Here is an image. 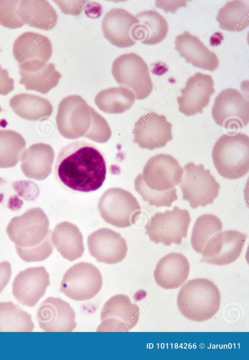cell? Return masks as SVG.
Here are the masks:
<instances>
[{"label":"cell","instance_id":"1","mask_svg":"<svg viewBox=\"0 0 249 360\" xmlns=\"http://www.w3.org/2000/svg\"><path fill=\"white\" fill-rule=\"evenodd\" d=\"M58 179L68 188L89 192L99 189L106 177L107 167L102 152L92 144L78 141L60 151L55 165Z\"/></svg>","mask_w":249,"mask_h":360},{"label":"cell","instance_id":"10","mask_svg":"<svg viewBox=\"0 0 249 360\" xmlns=\"http://www.w3.org/2000/svg\"><path fill=\"white\" fill-rule=\"evenodd\" d=\"M102 285L103 278L98 269L91 263L81 262L65 272L59 290L72 300L86 301L95 296Z\"/></svg>","mask_w":249,"mask_h":360},{"label":"cell","instance_id":"42","mask_svg":"<svg viewBox=\"0 0 249 360\" xmlns=\"http://www.w3.org/2000/svg\"><path fill=\"white\" fill-rule=\"evenodd\" d=\"M7 183V181L0 177V199H2L3 197V193L1 191Z\"/></svg>","mask_w":249,"mask_h":360},{"label":"cell","instance_id":"33","mask_svg":"<svg viewBox=\"0 0 249 360\" xmlns=\"http://www.w3.org/2000/svg\"><path fill=\"white\" fill-rule=\"evenodd\" d=\"M32 317L11 301L0 303V332H32Z\"/></svg>","mask_w":249,"mask_h":360},{"label":"cell","instance_id":"7","mask_svg":"<svg viewBox=\"0 0 249 360\" xmlns=\"http://www.w3.org/2000/svg\"><path fill=\"white\" fill-rule=\"evenodd\" d=\"M112 74L119 85L134 93L137 100L146 98L152 91L153 85L148 65L134 53L118 56L112 64Z\"/></svg>","mask_w":249,"mask_h":360},{"label":"cell","instance_id":"6","mask_svg":"<svg viewBox=\"0 0 249 360\" xmlns=\"http://www.w3.org/2000/svg\"><path fill=\"white\" fill-rule=\"evenodd\" d=\"M178 183L182 192L183 199L193 209L212 204L219 194L220 184L202 164L186 163Z\"/></svg>","mask_w":249,"mask_h":360},{"label":"cell","instance_id":"35","mask_svg":"<svg viewBox=\"0 0 249 360\" xmlns=\"http://www.w3.org/2000/svg\"><path fill=\"white\" fill-rule=\"evenodd\" d=\"M134 187L144 201L157 207H170L178 198L176 187L163 192L154 190L147 187L137 176L134 180Z\"/></svg>","mask_w":249,"mask_h":360},{"label":"cell","instance_id":"9","mask_svg":"<svg viewBox=\"0 0 249 360\" xmlns=\"http://www.w3.org/2000/svg\"><path fill=\"white\" fill-rule=\"evenodd\" d=\"M191 218L187 209L175 206L172 210L157 212L146 225L145 234L156 244L161 243L169 246L173 243L180 245L186 238Z\"/></svg>","mask_w":249,"mask_h":360},{"label":"cell","instance_id":"18","mask_svg":"<svg viewBox=\"0 0 249 360\" xmlns=\"http://www.w3.org/2000/svg\"><path fill=\"white\" fill-rule=\"evenodd\" d=\"M75 313L70 304L60 298L49 297L39 305L36 320L45 332H71L76 327Z\"/></svg>","mask_w":249,"mask_h":360},{"label":"cell","instance_id":"11","mask_svg":"<svg viewBox=\"0 0 249 360\" xmlns=\"http://www.w3.org/2000/svg\"><path fill=\"white\" fill-rule=\"evenodd\" d=\"M212 114L217 125L228 130L242 129L249 122L248 98L235 89H225L216 97Z\"/></svg>","mask_w":249,"mask_h":360},{"label":"cell","instance_id":"29","mask_svg":"<svg viewBox=\"0 0 249 360\" xmlns=\"http://www.w3.org/2000/svg\"><path fill=\"white\" fill-rule=\"evenodd\" d=\"M13 111L20 117L30 121H42L52 115L53 107L47 99L37 95L21 93L9 101Z\"/></svg>","mask_w":249,"mask_h":360},{"label":"cell","instance_id":"27","mask_svg":"<svg viewBox=\"0 0 249 360\" xmlns=\"http://www.w3.org/2000/svg\"><path fill=\"white\" fill-rule=\"evenodd\" d=\"M52 240L61 256L70 261L80 258L84 253L83 234L78 227L70 222L57 224L52 232Z\"/></svg>","mask_w":249,"mask_h":360},{"label":"cell","instance_id":"16","mask_svg":"<svg viewBox=\"0 0 249 360\" xmlns=\"http://www.w3.org/2000/svg\"><path fill=\"white\" fill-rule=\"evenodd\" d=\"M50 284V275L45 267L28 268L15 277L13 295L22 305L33 307L44 296Z\"/></svg>","mask_w":249,"mask_h":360},{"label":"cell","instance_id":"36","mask_svg":"<svg viewBox=\"0 0 249 360\" xmlns=\"http://www.w3.org/2000/svg\"><path fill=\"white\" fill-rule=\"evenodd\" d=\"M19 0H0V24L4 27L16 29L24 24L18 12Z\"/></svg>","mask_w":249,"mask_h":360},{"label":"cell","instance_id":"37","mask_svg":"<svg viewBox=\"0 0 249 360\" xmlns=\"http://www.w3.org/2000/svg\"><path fill=\"white\" fill-rule=\"evenodd\" d=\"M58 4L62 13L65 14H80L88 0H53Z\"/></svg>","mask_w":249,"mask_h":360},{"label":"cell","instance_id":"14","mask_svg":"<svg viewBox=\"0 0 249 360\" xmlns=\"http://www.w3.org/2000/svg\"><path fill=\"white\" fill-rule=\"evenodd\" d=\"M172 128L165 115L149 112L135 123L133 142L142 148L151 150L163 147L173 138Z\"/></svg>","mask_w":249,"mask_h":360},{"label":"cell","instance_id":"13","mask_svg":"<svg viewBox=\"0 0 249 360\" xmlns=\"http://www.w3.org/2000/svg\"><path fill=\"white\" fill-rule=\"evenodd\" d=\"M183 172L178 161L171 155L157 154L145 164L142 173L137 177L149 188L163 192L178 184Z\"/></svg>","mask_w":249,"mask_h":360},{"label":"cell","instance_id":"38","mask_svg":"<svg viewBox=\"0 0 249 360\" xmlns=\"http://www.w3.org/2000/svg\"><path fill=\"white\" fill-rule=\"evenodd\" d=\"M14 80L10 77L8 71L0 65V94L6 95L14 89Z\"/></svg>","mask_w":249,"mask_h":360},{"label":"cell","instance_id":"25","mask_svg":"<svg viewBox=\"0 0 249 360\" xmlns=\"http://www.w3.org/2000/svg\"><path fill=\"white\" fill-rule=\"evenodd\" d=\"M13 55L18 64L28 61L40 60L47 62L52 54V45L45 35L25 32L15 40Z\"/></svg>","mask_w":249,"mask_h":360},{"label":"cell","instance_id":"20","mask_svg":"<svg viewBox=\"0 0 249 360\" xmlns=\"http://www.w3.org/2000/svg\"><path fill=\"white\" fill-rule=\"evenodd\" d=\"M137 22L136 17L124 9H111L104 16L102 22L104 36L118 47L133 46L136 42L133 37L132 31Z\"/></svg>","mask_w":249,"mask_h":360},{"label":"cell","instance_id":"23","mask_svg":"<svg viewBox=\"0 0 249 360\" xmlns=\"http://www.w3.org/2000/svg\"><path fill=\"white\" fill-rule=\"evenodd\" d=\"M175 49L180 56L195 67L214 71L219 64L216 54L205 46L196 36L185 31L177 36Z\"/></svg>","mask_w":249,"mask_h":360},{"label":"cell","instance_id":"19","mask_svg":"<svg viewBox=\"0 0 249 360\" xmlns=\"http://www.w3.org/2000/svg\"><path fill=\"white\" fill-rule=\"evenodd\" d=\"M89 251L98 262L114 264L121 262L127 252L126 240L110 229H99L88 237Z\"/></svg>","mask_w":249,"mask_h":360},{"label":"cell","instance_id":"15","mask_svg":"<svg viewBox=\"0 0 249 360\" xmlns=\"http://www.w3.org/2000/svg\"><path fill=\"white\" fill-rule=\"evenodd\" d=\"M214 81L211 75L196 72L189 77L186 85L180 89L178 97V110L187 116L201 113L215 92Z\"/></svg>","mask_w":249,"mask_h":360},{"label":"cell","instance_id":"12","mask_svg":"<svg viewBox=\"0 0 249 360\" xmlns=\"http://www.w3.org/2000/svg\"><path fill=\"white\" fill-rule=\"evenodd\" d=\"M139 306L126 295L119 294L109 299L101 311V323L97 332H128L137 324Z\"/></svg>","mask_w":249,"mask_h":360},{"label":"cell","instance_id":"2","mask_svg":"<svg viewBox=\"0 0 249 360\" xmlns=\"http://www.w3.org/2000/svg\"><path fill=\"white\" fill-rule=\"evenodd\" d=\"M19 257L27 262L42 261L52 253L53 245L49 220L40 207H33L12 218L6 227Z\"/></svg>","mask_w":249,"mask_h":360},{"label":"cell","instance_id":"5","mask_svg":"<svg viewBox=\"0 0 249 360\" xmlns=\"http://www.w3.org/2000/svg\"><path fill=\"white\" fill-rule=\"evenodd\" d=\"M213 164L218 173L230 180L241 178L249 171V137L239 132L221 136L213 146Z\"/></svg>","mask_w":249,"mask_h":360},{"label":"cell","instance_id":"24","mask_svg":"<svg viewBox=\"0 0 249 360\" xmlns=\"http://www.w3.org/2000/svg\"><path fill=\"white\" fill-rule=\"evenodd\" d=\"M54 158L53 149L50 144H34L23 152L20 168L26 177L42 180L51 174Z\"/></svg>","mask_w":249,"mask_h":360},{"label":"cell","instance_id":"21","mask_svg":"<svg viewBox=\"0 0 249 360\" xmlns=\"http://www.w3.org/2000/svg\"><path fill=\"white\" fill-rule=\"evenodd\" d=\"M20 80L19 83L27 90H33L46 94L56 87L61 74L52 63L40 60H31L18 64Z\"/></svg>","mask_w":249,"mask_h":360},{"label":"cell","instance_id":"17","mask_svg":"<svg viewBox=\"0 0 249 360\" xmlns=\"http://www.w3.org/2000/svg\"><path fill=\"white\" fill-rule=\"evenodd\" d=\"M247 237V234L236 230L221 231L206 247L201 262L219 266L234 262L241 254Z\"/></svg>","mask_w":249,"mask_h":360},{"label":"cell","instance_id":"40","mask_svg":"<svg viewBox=\"0 0 249 360\" xmlns=\"http://www.w3.org/2000/svg\"><path fill=\"white\" fill-rule=\"evenodd\" d=\"M156 6L162 8L166 12L171 11L174 13L178 8L186 6V0H156Z\"/></svg>","mask_w":249,"mask_h":360},{"label":"cell","instance_id":"26","mask_svg":"<svg viewBox=\"0 0 249 360\" xmlns=\"http://www.w3.org/2000/svg\"><path fill=\"white\" fill-rule=\"evenodd\" d=\"M135 16L138 22L133 29L132 36L136 42L154 45L165 38L168 31V24L158 12L146 10Z\"/></svg>","mask_w":249,"mask_h":360},{"label":"cell","instance_id":"41","mask_svg":"<svg viewBox=\"0 0 249 360\" xmlns=\"http://www.w3.org/2000/svg\"><path fill=\"white\" fill-rule=\"evenodd\" d=\"M84 12L87 17L96 18L102 15L103 9L100 4L96 2H89L85 5Z\"/></svg>","mask_w":249,"mask_h":360},{"label":"cell","instance_id":"4","mask_svg":"<svg viewBox=\"0 0 249 360\" xmlns=\"http://www.w3.org/2000/svg\"><path fill=\"white\" fill-rule=\"evenodd\" d=\"M221 295L218 287L204 278L189 280L178 292L177 303L180 312L195 322H204L218 311Z\"/></svg>","mask_w":249,"mask_h":360},{"label":"cell","instance_id":"39","mask_svg":"<svg viewBox=\"0 0 249 360\" xmlns=\"http://www.w3.org/2000/svg\"><path fill=\"white\" fill-rule=\"evenodd\" d=\"M12 274L11 266L8 261L0 262V293L8 284Z\"/></svg>","mask_w":249,"mask_h":360},{"label":"cell","instance_id":"30","mask_svg":"<svg viewBox=\"0 0 249 360\" xmlns=\"http://www.w3.org/2000/svg\"><path fill=\"white\" fill-rule=\"evenodd\" d=\"M134 93L123 87H111L100 91L94 102L102 111L110 114L122 113L129 109L135 101Z\"/></svg>","mask_w":249,"mask_h":360},{"label":"cell","instance_id":"32","mask_svg":"<svg viewBox=\"0 0 249 360\" xmlns=\"http://www.w3.org/2000/svg\"><path fill=\"white\" fill-rule=\"evenodd\" d=\"M223 223L215 215L205 214L196 219L191 237L193 249L202 254L212 240L221 232Z\"/></svg>","mask_w":249,"mask_h":360},{"label":"cell","instance_id":"22","mask_svg":"<svg viewBox=\"0 0 249 360\" xmlns=\"http://www.w3.org/2000/svg\"><path fill=\"white\" fill-rule=\"evenodd\" d=\"M190 266L187 257L179 252H171L158 262L154 271L156 283L166 289L182 286L188 279Z\"/></svg>","mask_w":249,"mask_h":360},{"label":"cell","instance_id":"8","mask_svg":"<svg viewBox=\"0 0 249 360\" xmlns=\"http://www.w3.org/2000/svg\"><path fill=\"white\" fill-rule=\"evenodd\" d=\"M98 207L106 222L122 228L135 224L141 213L136 198L130 192L119 187L107 190L101 196Z\"/></svg>","mask_w":249,"mask_h":360},{"label":"cell","instance_id":"3","mask_svg":"<svg viewBox=\"0 0 249 360\" xmlns=\"http://www.w3.org/2000/svg\"><path fill=\"white\" fill-rule=\"evenodd\" d=\"M56 122L59 132L67 139L85 137L105 143L111 136L106 120L79 95H68L61 100Z\"/></svg>","mask_w":249,"mask_h":360},{"label":"cell","instance_id":"31","mask_svg":"<svg viewBox=\"0 0 249 360\" xmlns=\"http://www.w3.org/2000/svg\"><path fill=\"white\" fill-rule=\"evenodd\" d=\"M249 4L244 0L228 1L219 9L216 17L219 28L229 31L240 32L249 25Z\"/></svg>","mask_w":249,"mask_h":360},{"label":"cell","instance_id":"28","mask_svg":"<svg viewBox=\"0 0 249 360\" xmlns=\"http://www.w3.org/2000/svg\"><path fill=\"white\" fill-rule=\"evenodd\" d=\"M18 15L24 24L48 31L57 21V14L47 0H19Z\"/></svg>","mask_w":249,"mask_h":360},{"label":"cell","instance_id":"34","mask_svg":"<svg viewBox=\"0 0 249 360\" xmlns=\"http://www.w3.org/2000/svg\"><path fill=\"white\" fill-rule=\"evenodd\" d=\"M25 147V140L20 133L13 130L0 129V167L16 166Z\"/></svg>","mask_w":249,"mask_h":360}]
</instances>
